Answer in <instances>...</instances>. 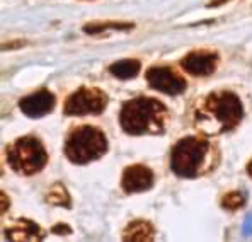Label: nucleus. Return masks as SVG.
<instances>
[{
	"label": "nucleus",
	"instance_id": "obj_13",
	"mask_svg": "<svg viewBox=\"0 0 252 242\" xmlns=\"http://www.w3.org/2000/svg\"><path fill=\"white\" fill-rule=\"evenodd\" d=\"M140 69H142V63L135 58H128V60H118L109 65V73H113L116 79L120 80H128L133 79L140 73Z\"/></svg>",
	"mask_w": 252,
	"mask_h": 242
},
{
	"label": "nucleus",
	"instance_id": "obj_5",
	"mask_svg": "<svg viewBox=\"0 0 252 242\" xmlns=\"http://www.w3.org/2000/svg\"><path fill=\"white\" fill-rule=\"evenodd\" d=\"M5 157L9 166L22 176H32L44 169L48 162L46 148L36 137H21L7 147Z\"/></svg>",
	"mask_w": 252,
	"mask_h": 242
},
{
	"label": "nucleus",
	"instance_id": "obj_14",
	"mask_svg": "<svg viewBox=\"0 0 252 242\" xmlns=\"http://www.w3.org/2000/svg\"><path fill=\"white\" fill-rule=\"evenodd\" d=\"M46 203L53 205V207H63V208H70V195L66 191V188L62 182L53 184L46 193Z\"/></svg>",
	"mask_w": 252,
	"mask_h": 242
},
{
	"label": "nucleus",
	"instance_id": "obj_19",
	"mask_svg": "<svg viewBox=\"0 0 252 242\" xmlns=\"http://www.w3.org/2000/svg\"><path fill=\"white\" fill-rule=\"evenodd\" d=\"M0 198H2V215H5V211L9 210V198L3 191L0 193Z\"/></svg>",
	"mask_w": 252,
	"mask_h": 242
},
{
	"label": "nucleus",
	"instance_id": "obj_12",
	"mask_svg": "<svg viewBox=\"0 0 252 242\" xmlns=\"http://www.w3.org/2000/svg\"><path fill=\"white\" fill-rule=\"evenodd\" d=\"M155 229L147 220H133L126 225L121 239L126 242H148L154 239Z\"/></svg>",
	"mask_w": 252,
	"mask_h": 242
},
{
	"label": "nucleus",
	"instance_id": "obj_18",
	"mask_svg": "<svg viewBox=\"0 0 252 242\" xmlns=\"http://www.w3.org/2000/svg\"><path fill=\"white\" fill-rule=\"evenodd\" d=\"M26 46V41H9V43H3L2 44V51H7V50H16V48H22Z\"/></svg>",
	"mask_w": 252,
	"mask_h": 242
},
{
	"label": "nucleus",
	"instance_id": "obj_8",
	"mask_svg": "<svg viewBox=\"0 0 252 242\" xmlns=\"http://www.w3.org/2000/svg\"><path fill=\"white\" fill-rule=\"evenodd\" d=\"M152 186H154V173L143 164H133V166H128L123 171L121 188L128 195L147 191Z\"/></svg>",
	"mask_w": 252,
	"mask_h": 242
},
{
	"label": "nucleus",
	"instance_id": "obj_2",
	"mask_svg": "<svg viewBox=\"0 0 252 242\" xmlns=\"http://www.w3.org/2000/svg\"><path fill=\"white\" fill-rule=\"evenodd\" d=\"M120 125L128 135H158L167 126V107L145 96L129 99L121 106Z\"/></svg>",
	"mask_w": 252,
	"mask_h": 242
},
{
	"label": "nucleus",
	"instance_id": "obj_11",
	"mask_svg": "<svg viewBox=\"0 0 252 242\" xmlns=\"http://www.w3.org/2000/svg\"><path fill=\"white\" fill-rule=\"evenodd\" d=\"M3 236L7 241H17V242H26V241H43L44 239V230L38 223L28 218H19L10 227H7L3 230Z\"/></svg>",
	"mask_w": 252,
	"mask_h": 242
},
{
	"label": "nucleus",
	"instance_id": "obj_16",
	"mask_svg": "<svg viewBox=\"0 0 252 242\" xmlns=\"http://www.w3.org/2000/svg\"><path fill=\"white\" fill-rule=\"evenodd\" d=\"M244 203H246V196L240 191H230L221 198V207L225 210H239L244 207Z\"/></svg>",
	"mask_w": 252,
	"mask_h": 242
},
{
	"label": "nucleus",
	"instance_id": "obj_10",
	"mask_svg": "<svg viewBox=\"0 0 252 242\" xmlns=\"http://www.w3.org/2000/svg\"><path fill=\"white\" fill-rule=\"evenodd\" d=\"M218 55L210 53V51H192L186 55L181 62V67L186 70L188 73L194 77H206L211 75L217 69Z\"/></svg>",
	"mask_w": 252,
	"mask_h": 242
},
{
	"label": "nucleus",
	"instance_id": "obj_4",
	"mask_svg": "<svg viewBox=\"0 0 252 242\" xmlns=\"http://www.w3.org/2000/svg\"><path fill=\"white\" fill-rule=\"evenodd\" d=\"M107 152V138L99 128L84 125L72 130L65 141V157L73 164H89Z\"/></svg>",
	"mask_w": 252,
	"mask_h": 242
},
{
	"label": "nucleus",
	"instance_id": "obj_1",
	"mask_svg": "<svg viewBox=\"0 0 252 242\" xmlns=\"http://www.w3.org/2000/svg\"><path fill=\"white\" fill-rule=\"evenodd\" d=\"M244 118V107L239 96L230 91L211 92L194 111V128L203 137H217L232 132Z\"/></svg>",
	"mask_w": 252,
	"mask_h": 242
},
{
	"label": "nucleus",
	"instance_id": "obj_15",
	"mask_svg": "<svg viewBox=\"0 0 252 242\" xmlns=\"http://www.w3.org/2000/svg\"><path fill=\"white\" fill-rule=\"evenodd\" d=\"M135 24L133 22H91V24L84 26V31L87 35H95V33H102L106 29H116V31H126V29H133Z\"/></svg>",
	"mask_w": 252,
	"mask_h": 242
},
{
	"label": "nucleus",
	"instance_id": "obj_20",
	"mask_svg": "<svg viewBox=\"0 0 252 242\" xmlns=\"http://www.w3.org/2000/svg\"><path fill=\"white\" fill-rule=\"evenodd\" d=\"M230 2V0H211L208 3V7H218V5H223V3Z\"/></svg>",
	"mask_w": 252,
	"mask_h": 242
},
{
	"label": "nucleus",
	"instance_id": "obj_21",
	"mask_svg": "<svg viewBox=\"0 0 252 242\" xmlns=\"http://www.w3.org/2000/svg\"><path fill=\"white\" fill-rule=\"evenodd\" d=\"M247 174H249V176L252 177V161L249 162V166H247Z\"/></svg>",
	"mask_w": 252,
	"mask_h": 242
},
{
	"label": "nucleus",
	"instance_id": "obj_9",
	"mask_svg": "<svg viewBox=\"0 0 252 242\" xmlns=\"http://www.w3.org/2000/svg\"><path fill=\"white\" fill-rule=\"evenodd\" d=\"M55 106H57V98L48 89H41V91L34 92L31 96H26L19 101L21 111L29 118L46 116L55 109Z\"/></svg>",
	"mask_w": 252,
	"mask_h": 242
},
{
	"label": "nucleus",
	"instance_id": "obj_3",
	"mask_svg": "<svg viewBox=\"0 0 252 242\" xmlns=\"http://www.w3.org/2000/svg\"><path fill=\"white\" fill-rule=\"evenodd\" d=\"M211 145L206 137H184L172 147L170 169L179 177L199 176L210 161Z\"/></svg>",
	"mask_w": 252,
	"mask_h": 242
},
{
	"label": "nucleus",
	"instance_id": "obj_6",
	"mask_svg": "<svg viewBox=\"0 0 252 242\" xmlns=\"http://www.w3.org/2000/svg\"><path fill=\"white\" fill-rule=\"evenodd\" d=\"M109 98L104 91L97 87H80L66 98L63 104V113L66 116H89V114H101L106 109Z\"/></svg>",
	"mask_w": 252,
	"mask_h": 242
},
{
	"label": "nucleus",
	"instance_id": "obj_7",
	"mask_svg": "<svg viewBox=\"0 0 252 242\" xmlns=\"http://www.w3.org/2000/svg\"><path fill=\"white\" fill-rule=\"evenodd\" d=\"M145 77L152 89L167 96H179L188 87L186 80L169 67H152L147 70Z\"/></svg>",
	"mask_w": 252,
	"mask_h": 242
},
{
	"label": "nucleus",
	"instance_id": "obj_17",
	"mask_svg": "<svg viewBox=\"0 0 252 242\" xmlns=\"http://www.w3.org/2000/svg\"><path fill=\"white\" fill-rule=\"evenodd\" d=\"M51 232L58 234V236H70V234H72V229H70L68 225H65V223H58V225H55L53 229H51Z\"/></svg>",
	"mask_w": 252,
	"mask_h": 242
}]
</instances>
